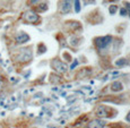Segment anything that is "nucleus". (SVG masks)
Segmentation results:
<instances>
[{"label":"nucleus","instance_id":"obj_1","mask_svg":"<svg viewBox=\"0 0 130 128\" xmlns=\"http://www.w3.org/2000/svg\"><path fill=\"white\" fill-rule=\"evenodd\" d=\"M112 41V37L110 35L107 36H102V37H97L95 40V44H96L97 49L99 50H102V49H105L107 48V46L110 44V42Z\"/></svg>","mask_w":130,"mask_h":128},{"label":"nucleus","instance_id":"obj_2","mask_svg":"<svg viewBox=\"0 0 130 128\" xmlns=\"http://www.w3.org/2000/svg\"><path fill=\"white\" fill-rule=\"evenodd\" d=\"M51 64H52V67L59 73H64L67 70V65L61 62L59 59H53Z\"/></svg>","mask_w":130,"mask_h":128},{"label":"nucleus","instance_id":"obj_3","mask_svg":"<svg viewBox=\"0 0 130 128\" xmlns=\"http://www.w3.org/2000/svg\"><path fill=\"white\" fill-rule=\"evenodd\" d=\"M24 18L26 19L27 22H31V23H36L39 21V16L35 14L34 11H26L24 14Z\"/></svg>","mask_w":130,"mask_h":128},{"label":"nucleus","instance_id":"obj_4","mask_svg":"<svg viewBox=\"0 0 130 128\" xmlns=\"http://www.w3.org/2000/svg\"><path fill=\"white\" fill-rule=\"evenodd\" d=\"M71 9V0H63L61 2V6H60V10L62 14H67L69 12Z\"/></svg>","mask_w":130,"mask_h":128},{"label":"nucleus","instance_id":"obj_5","mask_svg":"<svg viewBox=\"0 0 130 128\" xmlns=\"http://www.w3.org/2000/svg\"><path fill=\"white\" fill-rule=\"evenodd\" d=\"M105 125L104 120H100V119H94L87 125V128H103Z\"/></svg>","mask_w":130,"mask_h":128},{"label":"nucleus","instance_id":"obj_6","mask_svg":"<svg viewBox=\"0 0 130 128\" xmlns=\"http://www.w3.org/2000/svg\"><path fill=\"white\" fill-rule=\"evenodd\" d=\"M21 56L22 57H19V60H21V61H24V62L28 61V60L32 59V52L29 49H24V50H22Z\"/></svg>","mask_w":130,"mask_h":128},{"label":"nucleus","instance_id":"obj_7","mask_svg":"<svg viewBox=\"0 0 130 128\" xmlns=\"http://www.w3.org/2000/svg\"><path fill=\"white\" fill-rule=\"evenodd\" d=\"M28 40H29V36L26 33H24V32L18 33L16 36V41L18 42V43H25V42H27Z\"/></svg>","mask_w":130,"mask_h":128},{"label":"nucleus","instance_id":"obj_8","mask_svg":"<svg viewBox=\"0 0 130 128\" xmlns=\"http://www.w3.org/2000/svg\"><path fill=\"white\" fill-rule=\"evenodd\" d=\"M96 116L97 117H100V118H104V117H106L107 116V113H106V109L104 107H100L99 109L96 110Z\"/></svg>","mask_w":130,"mask_h":128},{"label":"nucleus","instance_id":"obj_9","mask_svg":"<svg viewBox=\"0 0 130 128\" xmlns=\"http://www.w3.org/2000/svg\"><path fill=\"white\" fill-rule=\"evenodd\" d=\"M111 89L113 90L114 92H118V91H121L122 90V84L120 82H114V83H112V85H111Z\"/></svg>","mask_w":130,"mask_h":128},{"label":"nucleus","instance_id":"obj_10","mask_svg":"<svg viewBox=\"0 0 130 128\" xmlns=\"http://www.w3.org/2000/svg\"><path fill=\"white\" fill-rule=\"evenodd\" d=\"M126 64H127V60H126V59H123V58L119 59L118 61L116 62V65H117V66H119V67H121V66H126Z\"/></svg>","mask_w":130,"mask_h":128},{"label":"nucleus","instance_id":"obj_11","mask_svg":"<svg viewBox=\"0 0 130 128\" xmlns=\"http://www.w3.org/2000/svg\"><path fill=\"white\" fill-rule=\"evenodd\" d=\"M75 10L77 12L80 11V1L79 0H75Z\"/></svg>","mask_w":130,"mask_h":128},{"label":"nucleus","instance_id":"obj_12","mask_svg":"<svg viewBox=\"0 0 130 128\" xmlns=\"http://www.w3.org/2000/svg\"><path fill=\"white\" fill-rule=\"evenodd\" d=\"M117 9H118V7L117 6H111L110 7V12H111V14H116Z\"/></svg>","mask_w":130,"mask_h":128},{"label":"nucleus","instance_id":"obj_13","mask_svg":"<svg viewBox=\"0 0 130 128\" xmlns=\"http://www.w3.org/2000/svg\"><path fill=\"white\" fill-rule=\"evenodd\" d=\"M126 10H127V14H129V16H130V4L129 2L126 4Z\"/></svg>","mask_w":130,"mask_h":128},{"label":"nucleus","instance_id":"obj_14","mask_svg":"<svg viewBox=\"0 0 130 128\" xmlns=\"http://www.w3.org/2000/svg\"><path fill=\"white\" fill-rule=\"evenodd\" d=\"M121 15H122V16H126V15H127L126 8H122V9H121Z\"/></svg>","mask_w":130,"mask_h":128},{"label":"nucleus","instance_id":"obj_15","mask_svg":"<svg viewBox=\"0 0 130 128\" xmlns=\"http://www.w3.org/2000/svg\"><path fill=\"white\" fill-rule=\"evenodd\" d=\"M126 119H127V121H129V122H130V112H129L128 115H127V118H126Z\"/></svg>","mask_w":130,"mask_h":128},{"label":"nucleus","instance_id":"obj_16","mask_svg":"<svg viewBox=\"0 0 130 128\" xmlns=\"http://www.w3.org/2000/svg\"><path fill=\"white\" fill-rule=\"evenodd\" d=\"M37 1H40V0H31V4H36Z\"/></svg>","mask_w":130,"mask_h":128},{"label":"nucleus","instance_id":"obj_17","mask_svg":"<svg viewBox=\"0 0 130 128\" xmlns=\"http://www.w3.org/2000/svg\"><path fill=\"white\" fill-rule=\"evenodd\" d=\"M88 1H89V2H94L95 0H88Z\"/></svg>","mask_w":130,"mask_h":128},{"label":"nucleus","instance_id":"obj_18","mask_svg":"<svg viewBox=\"0 0 130 128\" xmlns=\"http://www.w3.org/2000/svg\"><path fill=\"white\" fill-rule=\"evenodd\" d=\"M0 90H1V81H0Z\"/></svg>","mask_w":130,"mask_h":128},{"label":"nucleus","instance_id":"obj_19","mask_svg":"<svg viewBox=\"0 0 130 128\" xmlns=\"http://www.w3.org/2000/svg\"><path fill=\"white\" fill-rule=\"evenodd\" d=\"M111 1H119V0H111Z\"/></svg>","mask_w":130,"mask_h":128}]
</instances>
